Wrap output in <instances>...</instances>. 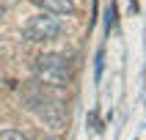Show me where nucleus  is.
Wrapping results in <instances>:
<instances>
[{"label": "nucleus", "mask_w": 146, "mask_h": 140, "mask_svg": "<svg viewBox=\"0 0 146 140\" xmlns=\"http://www.w3.org/2000/svg\"><path fill=\"white\" fill-rule=\"evenodd\" d=\"M33 72H36V80L44 82V85H52V88H64L72 82V66L64 55L58 52H44L33 60Z\"/></svg>", "instance_id": "obj_1"}, {"label": "nucleus", "mask_w": 146, "mask_h": 140, "mask_svg": "<svg viewBox=\"0 0 146 140\" xmlns=\"http://www.w3.org/2000/svg\"><path fill=\"white\" fill-rule=\"evenodd\" d=\"M64 33V22L58 19L55 14H36V16H31L28 22L22 25V36L28 41H33V44H44V41H52V39H58Z\"/></svg>", "instance_id": "obj_2"}, {"label": "nucleus", "mask_w": 146, "mask_h": 140, "mask_svg": "<svg viewBox=\"0 0 146 140\" xmlns=\"http://www.w3.org/2000/svg\"><path fill=\"white\" fill-rule=\"evenodd\" d=\"M39 118L44 121V126H50V129L61 132L66 126V115H64V107H61V102H52V99H47V102H39Z\"/></svg>", "instance_id": "obj_3"}, {"label": "nucleus", "mask_w": 146, "mask_h": 140, "mask_svg": "<svg viewBox=\"0 0 146 140\" xmlns=\"http://www.w3.org/2000/svg\"><path fill=\"white\" fill-rule=\"evenodd\" d=\"M39 8H44L47 14H55V16H69L74 14V3L72 0H33Z\"/></svg>", "instance_id": "obj_4"}, {"label": "nucleus", "mask_w": 146, "mask_h": 140, "mask_svg": "<svg viewBox=\"0 0 146 140\" xmlns=\"http://www.w3.org/2000/svg\"><path fill=\"white\" fill-rule=\"evenodd\" d=\"M0 140H31V137L22 135V132H17V129H3L0 132Z\"/></svg>", "instance_id": "obj_5"}]
</instances>
